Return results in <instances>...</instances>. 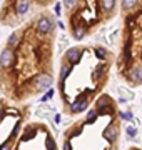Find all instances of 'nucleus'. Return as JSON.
<instances>
[{
  "instance_id": "423d86ee",
  "label": "nucleus",
  "mask_w": 142,
  "mask_h": 150,
  "mask_svg": "<svg viewBox=\"0 0 142 150\" xmlns=\"http://www.w3.org/2000/svg\"><path fill=\"white\" fill-rule=\"evenodd\" d=\"M127 135H129V137H136V135H137V129H136V127H132V125H129V127H127Z\"/></svg>"
},
{
  "instance_id": "39448f33",
  "label": "nucleus",
  "mask_w": 142,
  "mask_h": 150,
  "mask_svg": "<svg viewBox=\"0 0 142 150\" xmlns=\"http://www.w3.org/2000/svg\"><path fill=\"white\" fill-rule=\"evenodd\" d=\"M18 40H20V35H18V33H12L10 37H9V40H7V47L9 48H13L17 45V43H18Z\"/></svg>"
},
{
  "instance_id": "f03ea898",
  "label": "nucleus",
  "mask_w": 142,
  "mask_h": 150,
  "mask_svg": "<svg viewBox=\"0 0 142 150\" xmlns=\"http://www.w3.org/2000/svg\"><path fill=\"white\" fill-rule=\"evenodd\" d=\"M12 62H13V48L5 47L0 54V67H2V70H9Z\"/></svg>"
},
{
  "instance_id": "0eeeda50",
  "label": "nucleus",
  "mask_w": 142,
  "mask_h": 150,
  "mask_svg": "<svg viewBox=\"0 0 142 150\" xmlns=\"http://www.w3.org/2000/svg\"><path fill=\"white\" fill-rule=\"evenodd\" d=\"M54 12H55V15H57V17H60V13H62V5L57 4V5L54 7Z\"/></svg>"
},
{
  "instance_id": "6e6552de",
  "label": "nucleus",
  "mask_w": 142,
  "mask_h": 150,
  "mask_svg": "<svg viewBox=\"0 0 142 150\" xmlns=\"http://www.w3.org/2000/svg\"><path fill=\"white\" fill-rule=\"evenodd\" d=\"M50 2H54V0H44V4H50Z\"/></svg>"
},
{
  "instance_id": "7ed1b4c3",
  "label": "nucleus",
  "mask_w": 142,
  "mask_h": 150,
  "mask_svg": "<svg viewBox=\"0 0 142 150\" xmlns=\"http://www.w3.org/2000/svg\"><path fill=\"white\" fill-rule=\"evenodd\" d=\"M115 0H99V8L102 10V13L104 15H112L115 12Z\"/></svg>"
},
{
  "instance_id": "20e7f679",
  "label": "nucleus",
  "mask_w": 142,
  "mask_h": 150,
  "mask_svg": "<svg viewBox=\"0 0 142 150\" xmlns=\"http://www.w3.org/2000/svg\"><path fill=\"white\" fill-rule=\"evenodd\" d=\"M139 2H141V0H122V2H120V4H122V10L132 12L137 5H139Z\"/></svg>"
},
{
  "instance_id": "f257e3e1",
  "label": "nucleus",
  "mask_w": 142,
  "mask_h": 150,
  "mask_svg": "<svg viewBox=\"0 0 142 150\" xmlns=\"http://www.w3.org/2000/svg\"><path fill=\"white\" fill-rule=\"evenodd\" d=\"M33 28L37 30V33L40 35H54V30H55V20L49 15H40L33 20Z\"/></svg>"
}]
</instances>
